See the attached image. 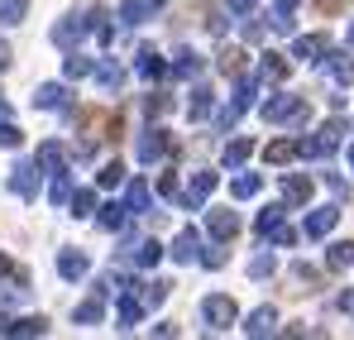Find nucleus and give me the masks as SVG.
<instances>
[{"instance_id":"obj_1","label":"nucleus","mask_w":354,"mask_h":340,"mask_svg":"<svg viewBox=\"0 0 354 340\" xmlns=\"http://www.w3.org/2000/svg\"><path fill=\"white\" fill-rule=\"evenodd\" d=\"M201 316H206V326H211V331H225V326H235V321H239V307H235V297L211 292V297L201 302Z\"/></svg>"},{"instance_id":"obj_2","label":"nucleus","mask_w":354,"mask_h":340,"mask_svg":"<svg viewBox=\"0 0 354 340\" xmlns=\"http://www.w3.org/2000/svg\"><path fill=\"white\" fill-rule=\"evenodd\" d=\"M263 120H273V125H288V120H306V101H301V96H292V91H283V96L263 101Z\"/></svg>"},{"instance_id":"obj_3","label":"nucleus","mask_w":354,"mask_h":340,"mask_svg":"<svg viewBox=\"0 0 354 340\" xmlns=\"http://www.w3.org/2000/svg\"><path fill=\"white\" fill-rule=\"evenodd\" d=\"M211 192H216V172H211V168H196V172H192V182H187V192H182L177 202H182L187 211H201V202H206Z\"/></svg>"},{"instance_id":"obj_4","label":"nucleus","mask_w":354,"mask_h":340,"mask_svg":"<svg viewBox=\"0 0 354 340\" xmlns=\"http://www.w3.org/2000/svg\"><path fill=\"white\" fill-rule=\"evenodd\" d=\"M163 154H168V129H158V125L144 129L139 144H134V159H139V163H158Z\"/></svg>"},{"instance_id":"obj_5","label":"nucleus","mask_w":354,"mask_h":340,"mask_svg":"<svg viewBox=\"0 0 354 340\" xmlns=\"http://www.w3.org/2000/svg\"><path fill=\"white\" fill-rule=\"evenodd\" d=\"M10 192L24 197V202H34L39 197V163H15L10 168Z\"/></svg>"},{"instance_id":"obj_6","label":"nucleus","mask_w":354,"mask_h":340,"mask_svg":"<svg viewBox=\"0 0 354 340\" xmlns=\"http://www.w3.org/2000/svg\"><path fill=\"white\" fill-rule=\"evenodd\" d=\"M335 221H340V211H335V206H316V211L306 216L301 235H306V240H321V235H330V230H335Z\"/></svg>"},{"instance_id":"obj_7","label":"nucleus","mask_w":354,"mask_h":340,"mask_svg":"<svg viewBox=\"0 0 354 340\" xmlns=\"http://www.w3.org/2000/svg\"><path fill=\"white\" fill-rule=\"evenodd\" d=\"M321 67H326V77H330L335 87H350V82H354V57L350 53H326V57H321Z\"/></svg>"},{"instance_id":"obj_8","label":"nucleus","mask_w":354,"mask_h":340,"mask_svg":"<svg viewBox=\"0 0 354 340\" xmlns=\"http://www.w3.org/2000/svg\"><path fill=\"white\" fill-rule=\"evenodd\" d=\"M67 159H72V154L62 149L58 139H48V144H39V154H34V163H39L44 172H67Z\"/></svg>"},{"instance_id":"obj_9","label":"nucleus","mask_w":354,"mask_h":340,"mask_svg":"<svg viewBox=\"0 0 354 340\" xmlns=\"http://www.w3.org/2000/svg\"><path fill=\"white\" fill-rule=\"evenodd\" d=\"M86 269H91V264H86V254H82V249H58V274L67 278V283H82V278H86Z\"/></svg>"},{"instance_id":"obj_10","label":"nucleus","mask_w":354,"mask_h":340,"mask_svg":"<svg viewBox=\"0 0 354 340\" xmlns=\"http://www.w3.org/2000/svg\"><path fill=\"white\" fill-rule=\"evenodd\" d=\"M283 202H288V206H306V202H311V177L288 172V177H283Z\"/></svg>"},{"instance_id":"obj_11","label":"nucleus","mask_w":354,"mask_h":340,"mask_svg":"<svg viewBox=\"0 0 354 340\" xmlns=\"http://www.w3.org/2000/svg\"><path fill=\"white\" fill-rule=\"evenodd\" d=\"M206 230H211L216 240H235L239 235V216L235 211H211V216H206Z\"/></svg>"},{"instance_id":"obj_12","label":"nucleus","mask_w":354,"mask_h":340,"mask_svg":"<svg viewBox=\"0 0 354 340\" xmlns=\"http://www.w3.org/2000/svg\"><path fill=\"white\" fill-rule=\"evenodd\" d=\"M173 259H177V264L201 259V235H196V230H182V235L173 240Z\"/></svg>"},{"instance_id":"obj_13","label":"nucleus","mask_w":354,"mask_h":340,"mask_svg":"<svg viewBox=\"0 0 354 340\" xmlns=\"http://www.w3.org/2000/svg\"><path fill=\"white\" fill-rule=\"evenodd\" d=\"M129 216H134V211H129V206H120V202H106V206H101V211H96V221H101V230H124L129 226Z\"/></svg>"},{"instance_id":"obj_14","label":"nucleus","mask_w":354,"mask_h":340,"mask_svg":"<svg viewBox=\"0 0 354 340\" xmlns=\"http://www.w3.org/2000/svg\"><path fill=\"white\" fill-rule=\"evenodd\" d=\"M62 96H67L62 82H39V87H34V106H39V111H62Z\"/></svg>"},{"instance_id":"obj_15","label":"nucleus","mask_w":354,"mask_h":340,"mask_svg":"<svg viewBox=\"0 0 354 340\" xmlns=\"http://www.w3.org/2000/svg\"><path fill=\"white\" fill-rule=\"evenodd\" d=\"M273 326H278V312L273 307H259V312H249L244 336H273Z\"/></svg>"},{"instance_id":"obj_16","label":"nucleus","mask_w":354,"mask_h":340,"mask_svg":"<svg viewBox=\"0 0 354 340\" xmlns=\"http://www.w3.org/2000/svg\"><path fill=\"white\" fill-rule=\"evenodd\" d=\"M321 53H326V34H301L292 44V57H301V62H321Z\"/></svg>"},{"instance_id":"obj_17","label":"nucleus","mask_w":354,"mask_h":340,"mask_svg":"<svg viewBox=\"0 0 354 340\" xmlns=\"http://www.w3.org/2000/svg\"><path fill=\"white\" fill-rule=\"evenodd\" d=\"M91 72H96V62H91L86 53L72 48V53L62 57V77H67V82H82V77H91Z\"/></svg>"},{"instance_id":"obj_18","label":"nucleus","mask_w":354,"mask_h":340,"mask_svg":"<svg viewBox=\"0 0 354 340\" xmlns=\"http://www.w3.org/2000/svg\"><path fill=\"white\" fill-rule=\"evenodd\" d=\"M134 72L153 82V77H163V72H168V62H163V53H153V48H139V57H134Z\"/></svg>"},{"instance_id":"obj_19","label":"nucleus","mask_w":354,"mask_h":340,"mask_svg":"<svg viewBox=\"0 0 354 340\" xmlns=\"http://www.w3.org/2000/svg\"><path fill=\"white\" fill-rule=\"evenodd\" d=\"M67 211H72L77 221L96 216V211H101V206H96V192H91V187H77V192H72V202H67Z\"/></svg>"},{"instance_id":"obj_20","label":"nucleus","mask_w":354,"mask_h":340,"mask_svg":"<svg viewBox=\"0 0 354 340\" xmlns=\"http://www.w3.org/2000/svg\"><path fill=\"white\" fill-rule=\"evenodd\" d=\"M101 316H106V302H101V297H86V302L72 307V321H77V326H96Z\"/></svg>"},{"instance_id":"obj_21","label":"nucleus","mask_w":354,"mask_h":340,"mask_svg":"<svg viewBox=\"0 0 354 340\" xmlns=\"http://www.w3.org/2000/svg\"><path fill=\"white\" fill-rule=\"evenodd\" d=\"M10 336H15V340H29V336H48V316H19V321L10 326Z\"/></svg>"},{"instance_id":"obj_22","label":"nucleus","mask_w":354,"mask_h":340,"mask_svg":"<svg viewBox=\"0 0 354 340\" xmlns=\"http://www.w3.org/2000/svg\"><path fill=\"white\" fill-rule=\"evenodd\" d=\"M24 15H29V0H0V29L24 24Z\"/></svg>"},{"instance_id":"obj_23","label":"nucleus","mask_w":354,"mask_h":340,"mask_svg":"<svg viewBox=\"0 0 354 340\" xmlns=\"http://www.w3.org/2000/svg\"><path fill=\"white\" fill-rule=\"evenodd\" d=\"M297 154H301V149H297L292 139H273V144L263 149V159H268V163H278V168H283V163H292Z\"/></svg>"},{"instance_id":"obj_24","label":"nucleus","mask_w":354,"mask_h":340,"mask_svg":"<svg viewBox=\"0 0 354 340\" xmlns=\"http://www.w3.org/2000/svg\"><path fill=\"white\" fill-rule=\"evenodd\" d=\"M283 211H288V202H283V206H263V211H259V221H254V230H259V235L268 240L273 230L283 226Z\"/></svg>"},{"instance_id":"obj_25","label":"nucleus","mask_w":354,"mask_h":340,"mask_svg":"<svg viewBox=\"0 0 354 340\" xmlns=\"http://www.w3.org/2000/svg\"><path fill=\"white\" fill-rule=\"evenodd\" d=\"M288 77V62L278 53H263V62H259V82H283Z\"/></svg>"},{"instance_id":"obj_26","label":"nucleus","mask_w":354,"mask_h":340,"mask_svg":"<svg viewBox=\"0 0 354 340\" xmlns=\"http://www.w3.org/2000/svg\"><path fill=\"white\" fill-rule=\"evenodd\" d=\"M211 106H216L211 87H196V91H192V101H187V115H192V120H206V111H211Z\"/></svg>"},{"instance_id":"obj_27","label":"nucleus","mask_w":354,"mask_h":340,"mask_svg":"<svg viewBox=\"0 0 354 340\" xmlns=\"http://www.w3.org/2000/svg\"><path fill=\"white\" fill-rule=\"evenodd\" d=\"M354 264V240H340V244H330V254H326V269H350Z\"/></svg>"},{"instance_id":"obj_28","label":"nucleus","mask_w":354,"mask_h":340,"mask_svg":"<svg viewBox=\"0 0 354 340\" xmlns=\"http://www.w3.org/2000/svg\"><path fill=\"white\" fill-rule=\"evenodd\" d=\"M249 154H254V144H249V139H230V144H225V154H221V163H225V168H239Z\"/></svg>"},{"instance_id":"obj_29","label":"nucleus","mask_w":354,"mask_h":340,"mask_svg":"<svg viewBox=\"0 0 354 340\" xmlns=\"http://www.w3.org/2000/svg\"><path fill=\"white\" fill-rule=\"evenodd\" d=\"M149 10H153L149 0H124V5H120V24H144Z\"/></svg>"},{"instance_id":"obj_30","label":"nucleus","mask_w":354,"mask_h":340,"mask_svg":"<svg viewBox=\"0 0 354 340\" xmlns=\"http://www.w3.org/2000/svg\"><path fill=\"white\" fill-rule=\"evenodd\" d=\"M149 202H153V197H149V182H144V177H134V182H129V211H134V216H144V211H149Z\"/></svg>"},{"instance_id":"obj_31","label":"nucleus","mask_w":354,"mask_h":340,"mask_svg":"<svg viewBox=\"0 0 354 340\" xmlns=\"http://www.w3.org/2000/svg\"><path fill=\"white\" fill-rule=\"evenodd\" d=\"M173 77H182V82H187V77H201V57L192 53V48H182L177 62H173Z\"/></svg>"},{"instance_id":"obj_32","label":"nucleus","mask_w":354,"mask_h":340,"mask_svg":"<svg viewBox=\"0 0 354 340\" xmlns=\"http://www.w3.org/2000/svg\"><path fill=\"white\" fill-rule=\"evenodd\" d=\"M48 202H53V206H67V202H72V177H67V172H53V182H48Z\"/></svg>"},{"instance_id":"obj_33","label":"nucleus","mask_w":354,"mask_h":340,"mask_svg":"<svg viewBox=\"0 0 354 340\" xmlns=\"http://www.w3.org/2000/svg\"><path fill=\"white\" fill-rule=\"evenodd\" d=\"M158 259H163V244H158V240H144V244L134 249V264H139V269H153Z\"/></svg>"},{"instance_id":"obj_34","label":"nucleus","mask_w":354,"mask_h":340,"mask_svg":"<svg viewBox=\"0 0 354 340\" xmlns=\"http://www.w3.org/2000/svg\"><path fill=\"white\" fill-rule=\"evenodd\" d=\"M91 77H96V82H101L106 91H115L120 82H124V72H120L115 62H96V72H91Z\"/></svg>"},{"instance_id":"obj_35","label":"nucleus","mask_w":354,"mask_h":340,"mask_svg":"<svg viewBox=\"0 0 354 340\" xmlns=\"http://www.w3.org/2000/svg\"><path fill=\"white\" fill-rule=\"evenodd\" d=\"M259 187H263V182H259V172H239L235 182H230V197H239V202H244V197H254Z\"/></svg>"},{"instance_id":"obj_36","label":"nucleus","mask_w":354,"mask_h":340,"mask_svg":"<svg viewBox=\"0 0 354 340\" xmlns=\"http://www.w3.org/2000/svg\"><path fill=\"white\" fill-rule=\"evenodd\" d=\"M24 144V129L15 120H0V149H19Z\"/></svg>"},{"instance_id":"obj_37","label":"nucleus","mask_w":354,"mask_h":340,"mask_svg":"<svg viewBox=\"0 0 354 340\" xmlns=\"http://www.w3.org/2000/svg\"><path fill=\"white\" fill-rule=\"evenodd\" d=\"M139 297H144V307H158V302L168 297V283H163V278H153V283L139 287Z\"/></svg>"},{"instance_id":"obj_38","label":"nucleus","mask_w":354,"mask_h":340,"mask_svg":"<svg viewBox=\"0 0 354 340\" xmlns=\"http://www.w3.org/2000/svg\"><path fill=\"white\" fill-rule=\"evenodd\" d=\"M96 182H101V187H120V182H124V163H101Z\"/></svg>"},{"instance_id":"obj_39","label":"nucleus","mask_w":354,"mask_h":340,"mask_svg":"<svg viewBox=\"0 0 354 340\" xmlns=\"http://www.w3.org/2000/svg\"><path fill=\"white\" fill-rule=\"evenodd\" d=\"M273 269H278V259H273V254H259V259L249 264V278H268Z\"/></svg>"},{"instance_id":"obj_40","label":"nucleus","mask_w":354,"mask_h":340,"mask_svg":"<svg viewBox=\"0 0 354 340\" xmlns=\"http://www.w3.org/2000/svg\"><path fill=\"white\" fill-rule=\"evenodd\" d=\"M268 240H273V244H297V230H292V226H278Z\"/></svg>"},{"instance_id":"obj_41","label":"nucleus","mask_w":354,"mask_h":340,"mask_svg":"<svg viewBox=\"0 0 354 340\" xmlns=\"http://www.w3.org/2000/svg\"><path fill=\"white\" fill-rule=\"evenodd\" d=\"M158 192H163V197H182V192H177V177H173V172H163V177H158Z\"/></svg>"},{"instance_id":"obj_42","label":"nucleus","mask_w":354,"mask_h":340,"mask_svg":"<svg viewBox=\"0 0 354 340\" xmlns=\"http://www.w3.org/2000/svg\"><path fill=\"white\" fill-rule=\"evenodd\" d=\"M201 264H206V269H221V264H225V254H221V249H206V254H201Z\"/></svg>"},{"instance_id":"obj_43","label":"nucleus","mask_w":354,"mask_h":340,"mask_svg":"<svg viewBox=\"0 0 354 340\" xmlns=\"http://www.w3.org/2000/svg\"><path fill=\"white\" fill-rule=\"evenodd\" d=\"M144 111H149V115H163V111H168V101H163V96H149V101H144Z\"/></svg>"},{"instance_id":"obj_44","label":"nucleus","mask_w":354,"mask_h":340,"mask_svg":"<svg viewBox=\"0 0 354 340\" xmlns=\"http://www.w3.org/2000/svg\"><path fill=\"white\" fill-rule=\"evenodd\" d=\"M15 269H19V264H15L10 254H0V278H15Z\"/></svg>"},{"instance_id":"obj_45","label":"nucleus","mask_w":354,"mask_h":340,"mask_svg":"<svg viewBox=\"0 0 354 340\" xmlns=\"http://www.w3.org/2000/svg\"><path fill=\"white\" fill-rule=\"evenodd\" d=\"M10 326H15V316H10V312L0 307V336H10Z\"/></svg>"},{"instance_id":"obj_46","label":"nucleus","mask_w":354,"mask_h":340,"mask_svg":"<svg viewBox=\"0 0 354 340\" xmlns=\"http://www.w3.org/2000/svg\"><path fill=\"white\" fill-rule=\"evenodd\" d=\"M230 10H235V15H249V10H254V0H230Z\"/></svg>"},{"instance_id":"obj_47","label":"nucleus","mask_w":354,"mask_h":340,"mask_svg":"<svg viewBox=\"0 0 354 340\" xmlns=\"http://www.w3.org/2000/svg\"><path fill=\"white\" fill-rule=\"evenodd\" d=\"M10 57H15V53H10V44H5V39H0V72H5V67H10Z\"/></svg>"},{"instance_id":"obj_48","label":"nucleus","mask_w":354,"mask_h":340,"mask_svg":"<svg viewBox=\"0 0 354 340\" xmlns=\"http://www.w3.org/2000/svg\"><path fill=\"white\" fill-rule=\"evenodd\" d=\"M297 5H301V0H278V10H288V15H292Z\"/></svg>"},{"instance_id":"obj_49","label":"nucleus","mask_w":354,"mask_h":340,"mask_svg":"<svg viewBox=\"0 0 354 340\" xmlns=\"http://www.w3.org/2000/svg\"><path fill=\"white\" fill-rule=\"evenodd\" d=\"M0 120H10V101L5 96H0Z\"/></svg>"},{"instance_id":"obj_50","label":"nucleus","mask_w":354,"mask_h":340,"mask_svg":"<svg viewBox=\"0 0 354 340\" xmlns=\"http://www.w3.org/2000/svg\"><path fill=\"white\" fill-rule=\"evenodd\" d=\"M350 168H354V144H350Z\"/></svg>"},{"instance_id":"obj_51","label":"nucleus","mask_w":354,"mask_h":340,"mask_svg":"<svg viewBox=\"0 0 354 340\" xmlns=\"http://www.w3.org/2000/svg\"><path fill=\"white\" fill-rule=\"evenodd\" d=\"M350 48H354V24H350Z\"/></svg>"}]
</instances>
